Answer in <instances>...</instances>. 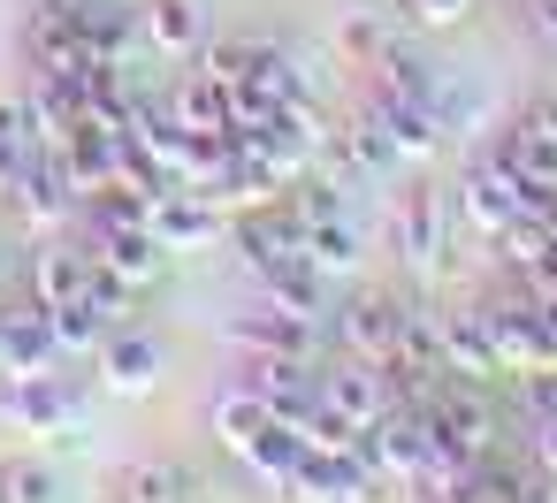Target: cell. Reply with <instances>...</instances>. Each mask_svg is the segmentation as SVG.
<instances>
[{"label":"cell","instance_id":"cell-31","mask_svg":"<svg viewBox=\"0 0 557 503\" xmlns=\"http://www.w3.org/2000/svg\"><path fill=\"white\" fill-rule=\"evenodd\" d=\"M123 503H191V473L176 457H146L123 473Z\"/></svg>","mask_w":557,"mask_h":503},{"label":"cell","instance_id":"cell-15","mask_svg":"<svg viewBox=\"0 0 557 503\" xmlns=\"http://www.w3.org/2000/svg\"><path fill=\"white\" fill-rule=\"evenodd\" d=\"M54 161H62V176H70L77 199H85V191H108L115 168H123V130H108V123H77V130L54 146Z\"/></svg>","mask_w":557,"mask_h":503},{"label":"cell","instance_id":"cell-33","mask_svg":"<svg viewBox=\"0 0 557 503\" xmlns=\"http://www.w3.org/2000/svg\"><path fill=\"white\" fill-rule=\"evenodd\" d=\"M389 39H397V32H389V16L374 9V0H367V9H351V16H344V32H336V47H344L351 62H374Z\"/></svg>","mask_w":557,"mask_h":503},{"label":"cell","instance_id":"cell-23","mask_svg":"<svg viewBox=\"0 0 557 503\" xmlns=\"http://www.w3.org/2000/svg\"><path fill=\"white\" fill-rule=\"evenodd\" d=\"M428 123H435L443 138H473V130H488V92H481L466 70H450V62H443L435 100H428Z\"/></svg>","mask_w":557,"mask_h":503},{"label":"cell","instance_id":"cell-2","mask_svg":"<svg viewBox=\"0 0 557 503\" xmlns=\"http://www.w3.org/2000/svg\"><path fill=\"white\" fill-rule=\"evenodd\" d=\"M420 412H428V427L450 435L458 450H496V404H488V381H466V374L443 366V374L428 381Z\"/></svg>","mask_w":557,"mask_h":503},{"label":"cell","instance_id":"cell-19","mask_svg":"<svg viewBox=\"0 0 557 503\" xmlns=\"http://www.w3.org/2000/svg\"><path fill=\"white\" fill-rule=\"evenodd\" d=\"M230 336H237L245 351H298V359H313L321 320H298V313H283V305H268V298L252 290V305L230 320Z\"/></svg>","mask_w":557,"mask_h":503},{"label":"cell","instance_id":"cell-1","mask_svg":"<svg viewBox=\"0 0 557 503\" xmlns=\"http://www.w3.org/2000/svg\"><path fill=\"white\" fill-rule=\"evenodd\" d=\"M519 184H527V176L511 168V153H504V146L466 161V176H458V214H466V229H473L481 244H496V229H511V222L527 214Z\"/></svg>","mask_w":557,"mask_h":503},{"label":"cell","instance_id":"cell-9","mask_svg":"<svg viewBox=\"0 0 557 503\" xmlns=\"http://www.w3.org/2000/svg\"><path fill=\"white\" fill-rule=\"evenodd\" d=\"M92 244L85 237H39V260H32V298H39V313H54V305H85L92 298Z\"/></svg>","mask_w":557,"mask_h":503},{"label":"cell","instance_id":"cell-24","mask_svg":"<svg viewBox=\"0 0 557 503\" xmlns=\"http://www.w3.org/2000/svg\"><path fill=\"white\" fill-rule=\"evenodd\" d=\"M504 153L519 176H557V100H534L511 130H504Z\"/></svg>","mask_w":557,"mask_h":503},{"label":"cell","instance_id":"cell-10","mask_svg":"<svg viewBox=\"0 0 557 503\" xmlns=\"http://www.w3.org/2000/svg\"><path fill=\"white\" fill-rule=\"evenodd\" d=\"M146 229L161 237V252H199V244H214V237H230V214L214 206V199H199V191H161L153 206H146Z\"/></svg>","mask_w":557,"mask_h":503},{"label":"cell","instance_id":"cell-6","mask_svg":"<svg viewBox=\"0 0 557 503\" xmlns=\"http://www.w3.org/2000/svg\"><path fill=\"white\" fill-rule=\"evenodd\" d=\"M237 381H245V389H252L283 427H298V412L321 397V366H313V359H298V351H245Z\"/></svg>","mask_w":557,"mask_h":503},{"label":"cell","instance_id":"cell-39","mask_svg":"<svg viewBox=\"0 0 557 503\" xmlns=\"http://www.w3.org/2000/svg\"><path fill=\"white\" fill-rule=\"evenodd\" d=\"M374 9H405V0H374Z\"/></svg>","mask_w":557,"mask_h":503},{"label":"cell","instance_id":"cell-34","mask_svg":"<svg viewBox=\"0 0 557 503\" xmlns=\"http://www.w3.org/2000/svg\"><path fill=\"white\" fill-rule=\"evenodd\" d=\"M47 328H54V343H62V351H92V343L108 336V320H100L92 305H54V313H47Z\"/></svg>","mask_w":557,"mask_h":503},{"label":"cell","instance_id":"cell-35","mask_svg":"<svg viewBox=\"0 0 557 503\" xmlns=\"http://www.w3.org/2000/svg\"><path fill=\"white\" fill-rule=\"evenodd\" d=\"M85 305H92L100 320H123V313H131V282H123L115 267H92V298H85Z\"/></svg>","mask_w":557,"mask_h":503},{"label":"cell","instance_id":"cell-14","mask_svg":"<svg viewBox=\"0 0 557 503\" xmlns=\"http://www.w3.org/2000/svg\"><path fill=\"white\" fill-rule=\"evenodd\" d=\"M321 404L336 412V419H351V427H374L382 412H389V381H382V366H367V359H329L321 366Z\"/></svg>","mask_w":557,"mask_h":503},{"label":"cell","instance_id":"cell-36","mask_svg":"<svg viewBox=\"0 0 557 503\" xmlns=\"http://www.w3.org/2000/svg\"><path fill=\"white\" fill-rule=\"evenodd\" d=\"M519 397H527V412H534V419H557V359H549V366H534V374H519Z\"/></svg>","mask_w":557,"mask_h":503},{"label":"cell","instance_id":"cell-13","mask_svg":"<svg viewBox=\"0 0 557 503\" xmlns=\"http://www.w3.org/2000/svg\"><path fill=\"white\" fill-rule=\"evenodd\" d=\"M9 206H16V222H24L32 237H62V229L77 222V191H70V176H62L54 153H39V168L9 191Z\"/></svg>","mask_w":557,"mask_h":503},{"label":"cell","instance_id":"cell-12","mask_svg":"<svg viewBox=\"0 0 557 503\" xmlns=\"http://www.w3.org/2000/svg\"><path fill=\"white\" fill-rule=\"evenodd\" d=\"M92 351H100V381L123 389V397H146V389L161 381V336H153V328L108 320V336H100Z\"/></svg>","mask_w":557,"mask_h":503},{"label":"cell","instance_id":"cell-18","mask_svg":"<svg viewBox=\"0 0 557 503\" xmlns=\"http://www.w3.org/2000/svg\"><path fill=\"white\" fill-rule=\"evenodd\" d=\"M62 343L47 328V313H0V381H32V374H54Z\"/></svg>","mask_w":557,"mask_h":503},{"label":"cell","instance_id":"cell-32","mask_svg":"<svg viewBox=\"0 0 557 503\" xmlns=\"http://www.w3.org/2000/svg\"><path fill=\"white\" fill-rule=\"evenodd\" d=\"M542 252H549V222H534V214H519L511 229H496V267L519 282V275H534L542 267Z\"/></svg>","mask_w":557,"mask_h":503},{"label":"cell","instance_id":"cell-28","mask_svg":"<svg viewBox=\"0 0 557 503\" xmlns=\"http://www.w3.org/2000/svg\"><path fill=\"white\" fill-rule=\"evenodd\" d=\"M268 427H275V412H268V404H260L245 381H230V389L214 397V435H222V450H230V457H245V450H252Z\"/></svg>","mask_w":557,"mask_h":503},{"label":"cell","instance_id":"cell-27","mask_svg":"<svg viewBox=\"0 0 557 503\" xmlns=\"http://www.w3.org/2000/svg\"><path fill=\"white\" fill-rule=\"evenodd\" d=\"M306 260L336 282V275H359V260H367V229L351 222V214H329V222H313L306 229Z\"/></svg>","mask_w":557,"mask_h":503},{"label":"cell","instance_id":"cell-37","mask_svg":"<svg viewBox=\"0 0 557 503\" xmlns=\"http://www.w3.org/2000/svg\"><path fill=\"white\" fill-rule=\"evenodd\" d=\"M466 9H473V0H405V16L420 32H450V24H466Z\"/></svg>","mask_w":557,"mask_h":503},{"label":"cell","instance_id":"cell-38","mask_svg":"<svg viewBox=\"0 0 557 503\" xmlns=\"http://www.w3.org/2000/svg\"><path fill=\"white\" fill-rule=\"evenodd\" d=\"M534 24H542V39L557 47V0H534Z\"/></svg>","mask_w":557,"mask_h":503},{"label":"cell","instance_id":"cell-20","mask_svg":"<svg viewBox=\"0 0 557 503\" xmlns=\"http://www.w3.org/2000/svg\"><path fill=\"white\" fill-rule=\"evenodd\" d=\"M252 290L268 298V305H283V313H298V320H321L329 313V275L298 252V260H275V267H260L252 275Z\"/></svg>","mask_w":557,"mask_h":503},{"label":"cell","instance_id":"cell-21","mask_svg":"<svg viewBox=\"0 0 557 503\" xmlns=\"http://www.w3.org/2000/svg\"><path fill=\"white\" fill-rule=\"evenodd\" d=\"M435 343H443V366H450V374H466V381H496V374H504V366H496V343H488L481 305L443 313V320H435Z\"/></svg>","mask_w":557,"mask_h":503},{"label":"cell","instance_id":"cell-25","mask_svg":"<svg viewBox=\"0 0 557 503\" xmlns=\"http://www.w3.org/2000/svg\"><path fill=\"white\" fill-rule=\"evenodd\" d=\"M39 123H32V108L24 100H0V199H9L32 168H39Z\"/></svg>","mask_w":557,"mask_h":503},{"label":"cell","instance_id":"cell-29","mask_svg":"<svg viewBox=\"0 0 557 503\" xmlns=\"http://www.w3.org/2000/svg\"><path fill=\"white\" fill-rule=\"evenodd\" d=\"M245 465H252L260 480H275V488L290 495V480H298V465H306V435L275 419V427H268V435H260V442L245 450Z\"/></svg>","mask_w":557,"mask_h":503},{"label":"cell","instance_id":"cell-5","mask_svg":"<svg viewBox=\"0 0 557 503\" xmlns=\"http://www.w3.org/2000/svg\"><path fill=\"white\" fill-rule=\"evenodd\" d=\"M389 244L412 275H435L443 267V244H450V214L435 199V184H405L397 206H389Z\"/></svg>","mask_w":557,"mask_h":503},{"label":"cell","instance_id":"cell-7","mask_svg":"<svg viewBox=\"0 0 557 503\" xmlns=\"http://www.w3.org/2000/svg\"><path fill=\"white\" fill-rule=\"evenodd\" d=\"M230 244H237V260L260 275V267H275V260H298L306 252V222L290 214V199L275 191V199H260V206H237L230 214Z\"/></svg>","mask_w":557,"mask_h":503},{"label":"cell","instance_id":"cell-16","mask_svg":"<svg viewBox=\"0 0 557 503\" xmlns=\"http://www.w3.org/2000/svg\"><path fill=\"white\" fill-rule=\"evenodd\" d=\"M313 168H321V176H336V184L351 191V184H374V176H382V168H397V161H389L359 123H321V138H313Z\"/></svg>","mask_w":557,"mask_h":503},{"label":"cell","instance_id":"cell-22","mask_svg":"<svg viewBox=\"0 0 557 503\" xmlns=\"http://www.w3.org/2000/svg\"><path fill=\"white\" fill-rule=\"evenodd\" d=\"M138 24H146V47L169 54V62H191L207 47V9H199V0H146Z\"/></svg>","mask_w":557,"mask_h":503},{"label":"cell","instance_id":"cell-26","mask_svg":"<svg viewBox=\"0 0 557 503\" xmlns=\"http://www.w3.org/2000/svg\"><path fill=\"white\" fill-rule=\"evenodd\" d=\"M176 115H184V130H230V123H237V100H230L222 70L199 62V70L176 85Z\"/></svg>","mask_w":557,"mask_h":503},{"label":"cell","instance_id":"cell-11","mask_svg":"<svg viewBox=\"0 0 557 503\" xmlns=\"http://www.w3.org/2000/svg\"><path fill=\"white\" fill-rule=\"evenodd\" d=\"M397 320H405V298H374V290H359V298H344V313H336L329 328H336V343H344L351 359L389 366V359H397Z\"/></svg>","mask_w":557,"mask_h":503},{"label":"cell","instance_id":"cell-3","mask_svg":"<svg viewBox=\"0 0 557 503\" xmlns=\"http://www.w3.org/2000/svg\"><path fill=\"white\" fill-rule=\"evenodd\" d=\"M351 123L397 161V168H412V161H435V146H443V130L428 123V108H412V100H397V92H367L359 108H351Z\"/></svg>","mask_w":557,"mask_h":503},{"label":"cell","instance_id":"cell-8","mask_svg":"<svg viewBox=\"0 0 557 503\" xmlns=\"http://www.w3.org/2000/svg\"><path fill=\"white\" fill-rule=\"evenodd\" d=\"M481 320H488V343H496V366H504V374H534V366H549V359H557V343H549L542 313L527 305V290L488 298V305H481Z\"/></svg>","mask_w":557,"mask_h":503},{"label":"cell","instance_id":"cell-4","mask_svg":"<svg viewBox=\"0 0 557 503\" xmlns=\"http://www.w3.org/2000/svg\"><path fill=\"white\" fill-rule=\"evenodd\" d=\"M77 389L62 381V374H32V381H0V419H9L16 435H32V442H62L70 427H77Z\"/></svg>","mask_w":557,"mask_h":503},{"label":"cell","instance_id":"cell-30","mask_svg":"<svg viewBox=\"0 0 557 503\" xmlns=\"http://www.w3.org/2000/svg\"><path fill=\"white\" fill-rule=\"evenodd\" d=\"M0 503H70V473L47 457H16L0 473Z\"/></svg>","mask_w":557,"mask_h":503},{"label":"cell","instance_id":"cell-17","mask_svg":"<svg viewBox=\"0 0 557 503\" xmlns=\"http://www.w3.org/2000/svg\"><path fill=\"white\" fill-rule=\"evenodd\" d=\"M85 244H92V260H100V267H115L131 290H138V282H153V275H161V260H169V252H161V237H153L146 222H100V229H85Z\"/></svg>","mask_w":557,"mask_h":503}]
</instances>
